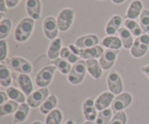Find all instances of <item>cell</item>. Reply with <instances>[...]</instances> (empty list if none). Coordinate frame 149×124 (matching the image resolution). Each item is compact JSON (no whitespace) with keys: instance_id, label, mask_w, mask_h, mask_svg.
I'll return each instance as SVG.
<instances>
[{"instance_id":"obj_19","label":"cell","mask_w":149,"mask_h":124,"mask_svg":"<svg viewBox=\"0 0 149 124\" xmlns=\"http://www.w3.org/2000/svg\"><path fill=\"white\" fill-rule=\"evenodd\" d=\"M122 17L118 14H115L112 16L110 19L107 21L105 27H104V32L107 36H115L116 33H118L119 29L121 28L122 25Z\"/></svg>"},{"instance_id":"obj_36","label":"cell","mask_w":149,"mask_h":124,"mask_svg":"<svg viewBox=\"0 0 149 124\" xmlns=\"http://www.w3.org/2000/svg\"><path fill=\"white\" fill-rule=\"evenodd\" d=\"M128 117L124 111L116 112L108 124H127Z\"/></svg>"},{"instance_id":"obj_35","label":"cell","mask_w":149,"mask_h":124,"mask_svg":"<svg viewBox=\"0 0 149 124\" xmlns=\"http://www.w3.org/2000/svg\"><path fill=\"white\" fill-rule=\"evenodd\" d=\"M139 24L143 32V34L149 33V10L143 8L139 17Z\"/></svg>"},{"instance_id":"obj_16","label":"cell","mask_w":149,"mask_h":124,"mask_svg":"<svg viewBox=\"0 0 149 124\" xmlns=\"http://www.w3.org/2000/svg\"><path fill=\"white\" fill-rule=\"evenodd\" d=\"M115 94H113L110 91H102L97 96L95 99V107L98 111H102L109 108L110 105H112V103L115 99Z\"/></svg>"},{"instance_id":"obj_38","label":"cell","mask_w":149,"mask_h":124,"mask_svg":"<svg viewBox=\"0 0 149 124\" xmlns=\"http://www.w3.org/2000/svg\"><path fill=\"white\" fill-rule=\"evenodd\" d=\"M0 1H1V4H0V20H3V16L7 12L8 7H7L6 0H0Z\"/></svg>"},{"instance_id":"obj_41","label":"cell","mask_w":149,"mask_h":124,"mask_svg":"<svg viewBox=\"0 0 149 124\" xmlns=\"http://www.w3.org/2000/svg\"><path fill=\"white\" fill-rule=\"evenodd\" d=\"M142 72L149 79V63H148V65H144L142 67Z\"/></svg>"},{"instance_id":"obj_45","label":"cell","mask_w":149,"mask_h":124,"mask_svg":"<svg viewBox=\"0 0 149 124\" xmlns=\"http://www.w3.org/2000/svg\"><path fill=\"white\" fill-rule=\"evenodd\" d=\"M82 124H95V123H93L92 121H86L85 122H83Z\"/></svg>"},{"instance_id":"obj_47","label":"cell","mask_w":149,"mask_h":124,"mask_svg":"<svg viewBox=\"0 0 149 124\" xmlns=\"http://www.w3.org/2000/svg\"><path fill=\"white\" fill-rule=\"evenodd\" d=\"M25 1H26V0H25Z\"/></svg>"},{"instance_id":"obj_9","label":"cell","mask_w":149,"mask_h":124,"mask_svg":"<svg viewBox=\"0 0 149 124\" xmlns=\"http://www.w3.org/2000/svg\"><path fill=\"white\" fill-rule=\"evenodd\" d=\"M107 88L110 93L115 94L116 96L123 93V80L121 76L116 71H113L108 74L106 79Z\"/></svg>"},{"instance_id":"obj_39","label":"cell","mask_w":149,"mask_h":124,"mask_svg":"<svg viewBox=\"0 0 149 124\" xmlns=\"http://www.w3.org/2000/svg\"><path fill=\"white\" fill-rule=\"evenodd\" d=\"M21 0H6L8 8H14L20 4Z\"/></svg>"},{"instance_id":"obj_2","label":"cell","mask_w":149,"mask_h":124,"mask_svg":"<svg viewBox=\"0 0 149 124\" xmlns=\"http://www.w3.org/2000/svg\"><path fill=\"white\" fill-rule=\"evenodd\" d=\"M56 70L57 69L53 65L43 66L35 77L36 85L38 88H48L54 79Z\"/></svg>"},{"instance_id":"obj_42","label":"cell","mask_w":149,"mask_h":124,"mask_svg":"<svg viewBox=\"0 0 149 124\" xmlns=\"http://www.w3.org/2000/svg\"><path fill=\"white\" fill-rule=\"evenodd\" d=\"M111 1L116 4V5H120V4H123L126 0H111Z\"/></svg>"},{"instance_id":"obj_46","label":"cell","mask_w":149,"mask_h":124,"mask_svg":"<svg viewBox=\"0 0 149 124\" xmlns=\"http://www.w3.org/2000/svg\"><path fill=\"white\" fill-rule=\"evenodd\" d=\"M98 1H102V0H98Z\"/></svg>"},{"instance_id":"obj_11","label":"cell","mask_w":149,"mask_h":124,"mask_svg":"<svg viewBox=\"0 0 149 124\" xmlns=\"http://www.w3.org/2000/svg\"><path fill=\"white\" fill-rule=\"evenodd\" d=\"M97 108L95 107V99L92 97H88L83 102L82 104V112L83 116L86 121L94 122L97 118Z\"/></svg>"},{"instance_id":"obj_44","label":"cell","mask_w":149,"mask_h":124,"mask_svg":"<svg viewBox=\"0 0 149 124\" xmlns=\"http://www.w3.org/2000/svg\"><path fill=\"white\" fill-rule=\"evenodd\" d=\"M31 124H43L41 121H33Z\"/></svg>"},{"instance_id":"obj_6","label":"cell","mask_w":149,"mask_h":124,"mask_svg":"<svg viewBox=\"0 0 149 124\" xmlns=\"http://www.w3.org/2000/svg\"><path fill=\"white\" fill-rule=\"evenodd\" d=\"M6 61L8 66L19 74H30L33 71V65L28 60L22 57L12 56L8 58Z\"/></svg>"},{"instance_id":"obj_1","label":"cell","mask_w":149,"mask_h":124,"mask_svg":"<svg viewBox=\"0 0 149 124\" xmlns=\"http://www.w3.org/2000/svg\"><path fill=\"white\" fill-rule=\"evenodd\" d=\"M36 21L30 17H24L18 22L14 31V39L18 43H24L29 39L35 29Z\"/></svg>"},{"instance_id":"obj_37","label":"cell","mask_w":149,"mask_h":124,"mask_svg":"<svg viewBox=\"0 0 149 124\" xmlns=\"http://www.w3.org/2000/svg\"><path fill=\"white\" fill-rule=\"evenodd\" d=\"M8 53V46L6 39L0 40V62L6 61Z\"/></svg>"},{"instance_id":"obj_3","label":"cell","mask_w":149,"mask_h":124,"mask_svg":"<svg viewBox=\"0 0 149 124\" xmlns=\"http://www.w3.org/2000/svg\"><path fill=\"white\" fill-rule=\"evenodd\" d=\"M74 17H76V11L74 8H64L61 10L56 19H57V24L60 32H67L72 27Z\"/></svg>"},{"instance_id":"obj_21","label":"cell","mask_w":149,"mask_h":124,"mask_svg":"<svg viewBox=\"0 0 149 124\" xmlns=\"http://www.w3.org/2000/svg\"><path fill=\"white\" fill-rule=\"evenodd\" d=\"M62 45H63V40L60 38H57L54 40L50 41L48 50H47V56H48L49 60L54 61V60L58 59L60 57L61 50L63 49Z\"/></svg>"},{"instance_id":"obj_31","label":"cell","mask_w":149,"mask_h":124,"mask_svg":"<svg viewBox=\"0 0 149 124\" xmlns=\"http://www.w3.org/2000/svg\"><path fill=\"white\" fill-rule=\"evenodd\" d=\"M63 115L61 109L55 108L47 115L45 124H61L63 121Z\"/></svg>"},{"instance_id":"obj_30","label":"cell","mask_w":149,"mask_h":124,"mask_svg":"<svg viewBox=\"0 0 149 124\" xmlns=\"http://www.w3.org/2000/svg\"><path fill=\"white\" fill-rule=\"evenodd\" d=\"M124 27L127 28L132 35L135 38H138V36H142L143 34V32L141 28V26L139 24V22L135 21V20H130V19H126L124 22Z\"/></svg>"},{"instance_id":"obj_32","label":"cell","mask_w":149,"mask_h":124,"mask_svg":"<svg viewBox=\"0 0 149 124\" xmlns=\"http://www.w3.org/2000/svg\"><path fill=\"white\" fill-rule=\"evenodd\" d=\"M12 30V21L9 18L0 21V40L6 39Z\"/></svg>"},{"instance_id":"obj_17","label":"cell","mask_w":149,"mask_h":124,"mask_svg":"<svg viewBox=\"0 0 149 124\" xmlns=\"http://www.w3.org/2000/svg\"><path fill=\"white\" fill-rule=\"evenodd\" d=\"M86 68L88 74L94 79L95 80H100L104 74V69L102 68L99 60L97 59H90L86 60Z\"/></svg>"},{"instance_id":"obj_22","label":"cell","mask_w":149,"mask_h":124,"mask_svg":"<svg viewBox=\"0 0 149 124\" xmlns=\"http://www.w3.org/2000/svg\"><path fill=\"white\" fill-rule=\"evenodd\" d=\"M30 108L31 107L27 103L21 104L19 108L17 109V111L13 114L12 122L14 124H20L24 122L28 118V115L30 113Z\"/></svg>"},{"instance_id":"obj_25","label":"cell","mask_w":149,"mask_h":124,"mask_svg":"<svg viewBox=\"0 0 149 124\" xmlns=\"http://www.w3.org/2000/svg\"><path fill=\"white\" fill-rule=\"evenodd\" d=\"M58 104V99L55 94H50L45 102L39 107V111L43 115H48L49 112L56 108Z\"/></svg>"},{"instance_id":"obj_8","label":"cell","mask_w":149,"mask_h":124,"mask_svg":"<svg viewBox=\"0 0 149 124\" xmlns=\"http://www.w3.org/2000/svg\"><path fill=\"white\" fill-rule=\"evenodd\" d=\"M49 95V91L48 88H39L33 91L29 96H27L26 103L29 104L31 108L39 107Z\"/></svg>"},{"instance_id":"obj_20","label":"cell","mask_w":149,"mask_h":124,"mask_svg":"<svg viewBox=\"0 0 149 124\" xmlns=\"http://www.w3.org/2000/svg\"><path fill=\"white\" fill-rule=\"evenodd\" d=\"M143 10V3L141 0H133L130 2L126 10V19L136 20Z\"/></svg>"},{"instance_id":"obj_14","label":"cell","mask_w":149,"mask_h":124,"mask_svg":"<svg viewBox=\"0 0 149 124\" xmlns=\"http://www.w3.org/2000/svg\"><path fill=\"white\" fill-rule=\"evenodd\" d=\"M25 10L28 17L35 21L39 20L42 13V3L41 0H26Z\"/></svg>"},{"instance_id":"obj_27","label":"cell","mask_w":149,"mask_h":124,"mask_svg":"<svg viewBox=\"0 0 149 124\" xmlns=\"http://www.w3.org/2000/svg\"><path fill=\"white\" fill-rule=\"evenodd\" d=\"M20 107V104L13 100H8L6 103L0 104V117L4 118L9 115H13Z\"/></svg>"},{"instance_id":"obj_24","label":"cell","mask_w":149,"mask_h":124,"mask_svg":"<svg viewBox=\"0 0 149 124\" xmlns=\"http://www.w3.org/2000/svg\"><path fill=\"white\" fill-rule=\"evenodd\" d=\"M12 84V77L9 68L1 63L0 65V86L2 88H9Z\"/></svg>"},{"instance_id":"obj_23","label":"cell","mask_w":149,"mask_h":124,"mask_svg":"<svg viewBox=\"0 0 149 124\" xmlns=\"http://www.w3.org/2000/svg\"><path fill=\"white\" fill-rule=\"evenodd\" d=\"M101 45L105 49H113V50H119L123 48V45L119 36H107L101 41Z\"/></svg>"},{"instance_id":"obj_29","label":"cell","mask_w":149,"mask_h":124,"mask_svg":"<svg viewBox=\"0 0 149 124\" xmlns=\"http://www.w3.org/2000/svg\"><path fill=\"white\" fill-rule=\"evenodd\" d=\"M52 65L56 67V69H57L61 74H63L64 76H68L73 66L71 63L66 61V60H64L61 57L52 61Z\"/></svg>"},{"instance_id":"obj_13","label":"cell","mask_w":149,"mask_h":124,"mask_svg":"<svg viewBox=\"0 0 149 124\" xmlns=\"http://www.w3.org/2000/svg\"><path fill=\"white\" fill-rule=\"evenodd\" d=\"M100 39L98 36L95 34H88L84 35L77 38L74 41V45L77 46L78 49H88L95 47V46L99 45Z\"/></svg>"},{"instance_id":"obj_12","label":"cell","mask_w":149,"mask_h":124,"mask_svg":"<svg viewBox=\"0 0 149 124\" xmlns=\"http://www.w3.org/2000/svg\"><path fill=\"white\" fill-rule=\"evenodd\" d=\"M118 50H113V49H105L104 52L102 53L101 58L99 59V63L102 68L104 71H108L112 69V67L115 65L118 58Z\"/></svg>"},{"instance_id":"obj_43","label":"cell","mask_w":149,"mask_h":124,"mask_svg":"<svg viewBox=\"0 0 149 124\" xmlns=\"http://www.w3.org/2000/svg\"><path fill=\"white\" fill-rule=\"evenodd\" d=\"M64 124H76V123H74V121H72V119H68V121L64 122Z\"/></svg>"},{"instance_id":"obj_10","label":"cell","mask_w":149,"mask_h":124,"mask_svg":"<svg viewBox=\"0 0 149 124\" xmlns=\"http://www.w3.org/2000/svg\"><path fill=\"white\" fill-rule=\"evenodd\" d=\"M133 101L132 95L130 93H122L116 95L113 103H112V110L114 112H120L124 111L126 108H128L132 104Z\"/></svg>"},{"instance_id":"obj_40","label":"cell","mask_w":149,"mask_h":124,"mask_svg":"<svg viewBox=\"0 0 149 124\" xmlns=\"http://www.w3.org/2000/svg\"><path fill=\"white\" fill-rule=\"evenodd\" d=\"M8 99V96L7 94V93H5V91H0V104H2L4 103H6Z\"/></svg>"},{"instance_id":"obj_4","label":"cell","mask_w":149,"mask_h":124,"mask_svg":"<svg viewBox=\"0 0 149 124\" xmlns=\"http://www.w3.org/2000/svg\"><path fill=\"white\" fill-rule=\"evenodd\" d=\"M149 49V35L143 34L134 39V42L132 49H130V53L132 57L135 59H140L146 55Z\"/></svg>"},{"instance_id":"obj_33","label":"cell","mask_w":149,"mask_h":124,"mask_svg":"<svg viewBox=\"0 0 149 124\" xmlns=\"http://www.w3.org/2000/svg\"><path fill=\"white\" fill-rule=\"evenodd\" d=\"M60 57L66 60V61L69 62L72 65H74V63H77L79 60H81L80 57H79L78 55L74 54L69 47H63L62 50H61Z\"/></svg>"},{"instance_id":"obj_34","label":"cell","mask_w":149,"mask_h":124,"mask_svg":"<svg viewBox=\"0 0 149 124\" xmlns=\"http://www.w3.org/2000/svg\"><path fill=\"white\" fill-rule=\"evenodd\" d=\"M112 108H107L99 111L97 115L95 124H108L112 118Z\"/></svg>"},{"instance_id":"obj_18","label":"cell","mask_w":149,"mask_h":124,"mask_svg":"<svg viewBox=\"0 0 149 124\" xmlns=\"http://www.w3.org/2000/svg\"><path fill=\"white\" fill-rule=\"evenodd\" d=\"M17 83L20 90L27 96L34 91V83L29 74H19L17 77Z\"/></svg>"},{"instance_id":"obj_26","label":"cell","mask_w":149,"mask_h":124,"mask_svg":"<svg viewBox=\"0 0 149 124\" xmlns=\"http://www.w3.org/2000/svg\"><path fill=\"white\" fill-rule=\"evenodd\" d=\"M118 36L122 42L123 48L125 49H130L134 42V36L132 35V33L125 27H121L118 31Z\"/></svg>"},{"instance_id":"obj_5","label":"cell","mask_w":149,"mask_h":124,"mask_svg":"<svg viewBox=\"0 0 149 124\" xmlns=\"http://www.w3.org/2000/svg\"><path fill=\"white\" fill-rule=\"evenodd\" d=\"M87 73L86 62L84 60H79L77 63L73 65L72 69L67 76V80L72 85H79L85 79Z\"/></svg>"},{"instance_id":"obj_28","label":"cell","mask_w":149,"mask_h":124,"mask_svg":"<svg viewBox=\"0 0 149 124\" xmlns=\"http://www.w3.org/2000/svg\"><path fill=\"white\" fill-rule=\"evenodd\" d=\"M6 93L8 96L9 100H13L15 102L19 103V104H23L26 102V97L25 94L22 93L21 90H19L18 88H15V87H9V88L7 89Z\"/></svg>"},{"instance_id":"obj_15","label":"cell","mask_w":149,"mask_h":124,"mask_svg":"<svg viewBox=\"0 0 149 124\" xmlns=\"http://www.w3.org/2000/svg\"><path fill=\"white\" fill-rule=\"evenodd\" d=\"M104 52V48L102 45H97L95 47L88 49H79L78 56L81 60H90V59H97L99 60L102 53Z\"/></svg>"},{"instance_id":"obj_7","label":"cell","mask_w":149,"mask_h":124,"mask_svg":"<svg viewBox=\"0 0 149 124\" xmlns=\"http://www.w3.org/2000/svg\"><path fill=\"white\" fill-rule=\"evenodd\" d=\"M42 28H43V33L47 39L50 41L54 40L58 38L59 34V27L57 24V19L53 16H48L45 18L42 24Z\"/></svg>"}]
</instances>
